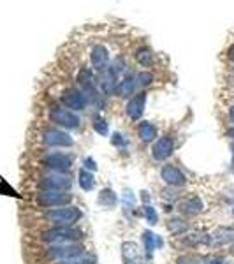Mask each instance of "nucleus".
I'll return each mask as SVG.
<instances>
[{
    "label": "nucleus",
    "instance_id": "nucleus-1",
    "mask_svg": "<svg viewBox=\"0 0 234 264\" xmlns=\"http://www.w3.org/2000/svg\"><path fill=\"white\" fill-rule=\"evenodd\" d=\"M83 231L74 225H57L53 229H48L41 234V242L49 245H62V243H76L81 242Z\"/></svg>",
    "mask_w": 234,
    "mask_h": 264
},
{
    "label": "nucleus",
    "instance_id": "nucleus-2",
    "mask_svg": "<svg viewBox=\"0 0 234 264\" xmlns=\"http://www.w3.org/2000/svg\"><path fill=\"white\" fill-rule=\"evenodd\" d=\"M49 118L55 125L62 129H67V131H76V129H80L81 125V120L80 116L74 113V111L67 110L65 106H60V104H53L49 108Z\"/></svg>",
    "mask_w": 234,
    "mask_h": 264
},
{
    "label": "nucleus",
    "instance_id": "nucleus-3",
    "mask_svg": "<svg viewBox=\"0 0 234 264\" xmlns=\"http://www.w3.org/2000/svg\"><path fill=\"white\" fill-rule=\"evenodd\" d=\"M46 220L53 222L55 225H76L81 220L83 213L78 206H62V208H53L46 213Z\"/></svg>",
    "mask_w": 234,
    "mask_h": 264
},
{
    "label": "nucleus",
    "instance_id": "nucleus-4",
    "mask_svg": "<svg viewBox=\"0 0 234 264\" xmlns=\"http://www.w3.org/2000/svg\"><path fill=\"white\" fill-rule=\"evenodd\" d=\"M85 254V245L80 242L76 243H62V245H51L46 250L48 259L51 261H67V259H74V257H80Z\"/></svg>",
    "mask_w": 234,
    "mask_h": 264
},
{
    "label": "nucleus",
    "instance_id": "nucleus-5",
    "mask_svg": "<svg viewBox=\"0 0 234 264\" xmlns=\"http://www.w3.org/2000/svg\"><path fill=\"white\" fill-rule=\"evenodd\" d=\"M36 201L43 208H62L71 204L72 196L64 190H41Z\"/></svg>",
    "mask_w": 234,
    "mask_h": 264
},
{
    "label": "nucleus",
    "instance_id": "nucleus-6",
    "mask_svg": "<svg viewBox=\"0 0 234 264\" xmlns=\"http://www.w3.org/2000/svg\"><path fill=\"white\" fill-rule=\"evenodd\" d=\"M43 166L51 169L55 173H62L65 175L67 171H71L72 162H74V157L69 154H64V152H51V154L44 155L43 157Z\"/></svg>",
    "mask_w": 234,
    "mask_h": 264
},
{
    "label": "nucleus",
    "instance_id": "nucleus-7",
    "mask_svg": "<svg viewBox=\"0 0 234 264\" xmlns=\"http://www.w3.org/2000/svg\"><path fill=\"white\" fill-rule=\"evenodd\" d=\"M43 143L49 148H71L74 145V139L71 134L62 129L48 127L43 131Z\"/></svg>",
    "mask_w": 234,
    "mask_h": 264
},
{
    "label": "nucleus",
    "instance_id": "nucleus-8",
    "mask_svg": "<svg viewBox=\"0 0 234 264\" xmlns=\"http://www.w3.org/2000/svg\"><path fill=\"white\" fill-rule=\"evenodd\" d=\"M60 102H62V106H65L67 110L74 111V113L86 110V106H88V101H86L85 93L81 92L80 88L74 87L64 90L62 95H60Z\"/></svg>",
    "mask_w": 234,
    "mask_h": 264
},
{
    "label": "nucleus",
    "instance_id": "nucleus-9",
    "mask_svg": "<svg viewBox=\"0 0 234 264\" xmlns=\"http://www.w3.org/2000/svg\"><path fill=\"white\" fill-rule=\"evenodd\" d=\"M90 64H92V69L95 70L97 74L109 67L111 55H109V49H107L106 44L95 43L92 48H90Z\"/></svg>",
    "mask_w": 234,
    "mask_h": 264
},
{
    "label": "nucleus",
    "instance_id": "nucleus-10",
    "mask_svg": "<svg viewBox=\"0 0 234 264\" xmlns=\"http://www.w3.org/2000/svg\"><path fill=\"white\" fill-rule=\"evenodd\" d=\"M160 178L164 180V183L169 185V187H174V189H180V187L187 185L185 173L174 164H164L162 169H160Z\"/></svg>",
    "mask_w": 234,
    "mask_h": 264
},
{
    "label": "nucleus",
    "instance_id": "nucleus-11",
    "mask_svg": "<svg viewBox=\"0 0 234 264\" xmlns=\"http://www.w3.org/2000/svg\"><path fill=\"white\" fill-rule=\"evenodd\" d=\"M72 187L71 176L62 175V173H55L51 176H46L39 181V189L41 190H64V192H69Z\"/></svg>",
    "mask_w": 234,
    "mask_h": 264
},
{
    "label": "nucleus",
    "instance_id": "nucleus-12",
    "mask_svg": "<svg viewBox=\"0 0 234 264\" xmlns=\"http://www.w3.org/2000/svg\"><path fill=\"white\" fill-rule=\"evenodd\" d=\"M145 108H146V92H139L134 93L130 99H128L127 106H125V113L132 122H139L145 114Z\"/></svg>",
    "mask_w": 234,
    "mask_h": 264
},
{
    "label": "nucleus",
    "instance_id": "nucleus-13",
    "mask_svg": "<svg viewBox=\"0 0 234 264\" xmlns=\"http://www.w3.org/2000/svg\"><path fill=\"white\" fill-rule=\"evenodd\" d=\"M116 85H118V74L111 67H107L106 70H102L97 74V87L106 97L115 95Z\"/></svg>",
    "mask_w": 234,
    "mask_h": 264
},
{
    "label": "nucleus",
    "instance_id": "nucleus-14",
    "mask_svg": "<svg viewBox=\"0 0 234 264\" xmlns=\"http://www.w3.org/2000/svg\"><path fill=\"white\" fill-rule=\"evenodd\" d=\"M174 152V141H172L171 136H162L155 141L153 146H151V157L159 162H164L168 160L169 157Z\"/></svg>",
    "mask_w": 234,
    "mask_h": 264
},
{
    "label": "nucleus",
    "instance_id": "nucleus-15",
    "mask_svg": "<svg viewBox=\"0 0 234 264\" xmlns=\"http://www.w3.org/2000/svg\"><path fill=\"white\" fill-rule=\"evenodd\" d=\"M136 90H137L136 74H132V72H125V74L118 79L115 95L122 97V99H130V97L136 93Z\"/></svg>",
    "mask_w": 234,
    "mask_h": 264
},
{
    "label": "nucleus",
    "instance_id": "nucleus-16",
    "mask_svg": "<svg viewBox=\"0 0 234 264\" xmlns=\"http://www.w3.org/2000/svg\"><path fill=\"white\" fill-rule=\"evenodd\" d=\"M178 210H180L181 215H185V217L199 215V213L204 210L203 199L199 198V196H189V198L181 199L180 204H178Z\"/></svg>",
    "mask_w": 234,
    "mask_h": 264
},
{
    "label": "nucleus",
    "instance_id": "nucleus-17",
    "mask_svg": "<svg viewBox=\"0 0 234 264\" xmlns=\"http://www.w3.org/2000/svg\"><path fill=\"white\" fill-rule=\"evenodd\" d=\"M210 240H212L213 246H224L234 243V227L229 225H222V227H216L212 234H210Z\"/></svg>",
    "mask_w": 234,
    "mask_h": 264
},
{
    "label": "nucleus",
    "instance_id": "nucleus-18",
    "mask_svg": "<svg viewBox=\"0 0 234 264\" xmlns=\"http://www.w3.org/2000/svg\"><path fill=\"white\" fill-rule=\"evenodd\" d=\"M137 136L146 145L153 143V141H157V127L151 122H148V120H141L139 125H137Z\"/></svg>",
    "mask_w": 234,
    "mask_h": 264
},
{
    "label": "nucleus",
    "instance_id": "nucleus-19",
    "mask_svg": "<svg viewBox=\"0 0 234 264\" xmlns=\"http://www.w3.org/2000/svg\"><path fill=\"white\" fill-rule=\"evenodd\" d=\"M134 58L141 67H151L155 64V51L148 46H137L134 51Z\"/></svg>",
    "mask_w": 234,
    "mask_h": 264
},
{
    "label": "nucleus",
    "instance_id": "nucleus-20",
    "mask_svg": "<svg viewBox=\"0 0 234 264\" xmlns=\"http://www.w3.org/2000/svg\"><path fill=\"white\" fill-rule=\"evenodd\" d=\"M143 243H145L146 257H151L153 250H157V248H160V246L164 245L162 238H160L159 234L151 233V231H145V233H143Z\"/></svg>",
    "mask_w": 234,
    "mask_h": 264
},
{
    "label": "nucleus",
    "instance_id": "nucleus-21",
    "mask_svg": "<svg viewBox=\"0 0 234 264\" xmlns=\"http://www.w3.org/2000/svg\"><path fill=\"white\" fill-rule=\"evenodd\" d=\"M122 254H124V264H141L139 250L134 242H127L122 245Z\"/></svg>",
    "mask_w": 234,
    "mask_h": 264
},
{
    "label": "nucleus",
    "instance_id": "nucleus-22",
    "mask_svg": "<svg viewBox=\"0 0 234 264\" xmlns=\"http://www.w3.org/2000/svg\"><path fill=\"white\" fill-rule=\"evenodd\" d=\"M168 231L172 234V236H181L189 231V222L181 217H174V219L168 220Z\"/></svg>",
    "mask_w": 234,
    "mask_h": 264
},
{
    "label": "nucleus",
    "instance_id": "nucleus-23",
    "mask_svg": "<svg viewBox=\"0 0 234 264\" xmlns=\"http://www.w3.org/2000/svg\"><path fill=\"white\" fill-rule=\"evenodd\" d=\"M183 245H187V246L212 245V240H210V234L194 233V234H189V236H185V240H183Z\"/></svg>",
    "mask_w": 234,
    "mask_h": 264
},
{
    "label": "nucleus",
    "instance_id": "nucleus-24",
    "mask_svg": "<svg viewBox=\"0 0 234 264\" xmlns=\"http://www.w3.org/2000/svg\"><path fill=\"white\" fill-rule=\"evenodd\" d=\"M78 178H80V187L83 190H93V187H95V178H93L92 171H86V169H81L80 175H78Z\"/></svg>",
    "mask_w": 234,
    "mask_h": 264
},
{
    "label": "nucleus",
    "instance_id": "nucleus-25",
    "mask_svg": "<svg viewBox=\"0 0 234 264\" xmlns=\"http://www.w3.org/2000/svg\"><path fill=\"white\" fill-rule=\"evenodd\" d=\"M99 202H101L102 206L111 208V206H116V204H118V198H116V194L111 189H104L101 194H99Z\"/></svg>",
    "mask_w": 234,
    "mask_h": 264
},
{
    "label": "nucleus",
    "instance_id": "nucleus-26",
    "mask_svg": "<svg viewBox=\"0 0 234 264\" xmlns=\"http://www.w3.org/2000/svg\"><path fill=\"white\" fill-rule=\"evenodd\" d=\"M153 81H155V76H153V72H150V70H141V72H137V74H136L137 88L150 87Z\"/></svg>",
    "mask_w": 234,
    "mask_h": 264
},
{
    "label": "nucleus",
    "instance_id": "nucleus-27",
    "mask_svg": "<svg viewBox=\"0 0 234 264\" xmlns=\"http://www.w3.org/2000/svg\"><path fill=\"white\" fill-rule=\"evenodd\" d=\"M92 127L93 131L97 132V134H101V136H107L109 134V127H107V122L104 118H102L101 114H95L92 120Z\"/></svg>",
    "mask_w": 234,
    "mask_h": 264
},
{
    "label": "nucleus",
    "instance_id": "nucleus-28",
    "mask_svg": "<svg viewBox=\"0 0 234 264\" xmlns=\"http://www.w3.org/2000/svg\"><path fill=\"white\" fill-rule=\"evenodd\" d=\"M143 215H145V219L148 220L150 225H155L159 222V213H157V210H155L151 204H145V206H143Z\"/></svg>",
    "mask_w": 234,
    "mask_h": 264
},
{
    "label": "nucleus",
    "instance_id": "nucleus-29",
    "mask_svg": "<svg viewBox=\"0 0 234 264\" xmlns=\"http://www.w3.org/2000/svg\"><path fill=\"white\" fill-rule=\"evenodd\" d=\"M203 263H204V257L195 255V254L180 255V257L176 259V264H203Z\"/></svg>",
    "mask_w": 234,
    "mask_h": 264
},
{
    "label": "nucleus",
    "instance_id": "nucleus-30",
    "mask_svg": "<svg viewBox=\"0 0 234 264\" xmlns=\"http://www.w3.org/2000/svg\"><path fill=\"white\" fill-rule=\"evenodd\" d=\"M57 264H95V257L92 255H80V257H74V259H67V261H58Z\"/></svg>",
    "mask_w": 234,
    "mask_h": 264
},
{
    "label": "nucleus",
    "instance_id": "nucleus-31",
    "mask_svg": "<svg viewBox=\"0 0 234 264\" xmlns=\"http://www.w3.org/2000/svg\"><path fill=\"white\" fill-rule=\"evenodd\" d=\"M111 145L116 146V148H125V146H127V139H125L120 132H113V134H111Z\"/></svg>",
    "mask_w": 234,
    "mask_h": 264
},
{
    "label": "nucleus",
    "instance_id": "nucleus-32",
    "mask_svg": "<svg viewBox=\"0 0 234 264\" xmlns=\"http://www.w3.org/2000/svg\"><path fill=\"white\" fill-rule=\"evenodd\" d=\"M83 169H86V171H97V162L93 160V157L83 158Z\"/></svg>",
    "mask_w": 234,
    "mask_h": 264
},
{
    "label": "nucleus",
    "instance_id": "nucleus-33",
    "mask_svg": "<svg viewBox=\"0 0 234 264\" xmlns=\"http://www.w3.org/2000/svg\"><path fill=\"white\" fill-rule=\"evenodd\" d=\"M229 118H231V122L234 123V106H231L229 108Z\"/></svg>",
    "mask_w": 234,
    "mask_h": 264
},
{
    "label": "nucleus",
    "instance_id": "nucleus-34",
    "mask_svg": "<svg viewBox=\"0 0 234 264\" xmlns=\"http://www.w3.org/2000/svg\"><path fill=\"white\" fill-rule=\"evenodd\" d=\"M229 60H231V62H234V46L229 49Z\"/></svg>",
    "mask_w": 234,
    "mask_h": 264
},
{
    "label": "nucleus",
    "instance_id": "nucleus-35",
    "mask_svg": "<svg viewBox=\"0 0 234 264\" xmlns=\"http://www.w3.org/2000/svg\"><path fill=\"white\" fill-rule=\"evenodd\" d=\"M227 136H229L231 139H234V127H231L229 131H227Z\"/></svg>",
    "mask_w": 234,
    "mask_h": 264
},
{
    "label": "nucleus",
    "instance_id": "nucleus-36",
    "mask_svg": "<svg viewBox=\"0 0 234 264\" xmlns=\"http://www.w3.org/2000/svg\"><path fill=\"white\" fill-rule=\"evenodd\" d=\"M231 254H233V255H234V245H233V246H231Z\"/></svg>",
    "mask_w": 234,
    "mask_h": 264
},
{
    "label": "nucleus",
    "instance_id": "nucleus-37",
    "mask_svg": "<svg viewBox=\"0 0 234 264\" xmlns=\"http://www.w3.org/2000/svg\"><path fill=\"white\" fill-rule=\"evenodd\" d=\"M233 158H234V146H233Z\"/></svg>",
    "mask_w": 234,
    "mask_h": 264
},
{
    "label": "nucleus",
    "instance_id": "nucleus-38",
    "mask_svg": "<svg viewBox=\"0 0 234 264\" xmlns=\"http://www.w3.org/2000/svg\"><path fill=\"white\" fill-rule=\"evenodd\" d=\"M233 215H234V208H233Z\"/></svg>",
    "mask_w": 234,
    "mask_h": 264
},
{
    "label": "nucleus",
    "instance_id": "nucleus-39",
    "mask_svg": "<svg viewBox=\"0 0 234 264\" xmlns=\"http://www.w3.org/2000/svg\"><path fill=\"white\" fill-rule=\"evenodd\" d=\"M233 173H234V166H233Z\"/></svg>",
    "mask_w": 234,
    "mask_h": 264
}]
</instances>
